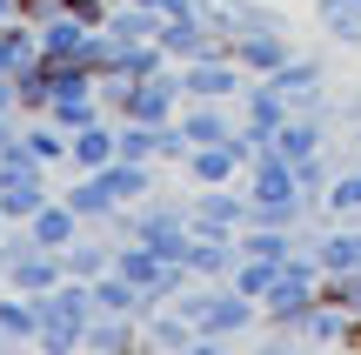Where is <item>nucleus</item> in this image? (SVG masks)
<instances>
[{
    "instance_id": "1",
    "label": "nucleus",
    "mask_w": 361,
    "mask_h": 355,
    "mask_svg": "<svg viewBox=\"0 0 361 355\" xmlns=\"http://www.w3.org/2000/svg\"><path fill=\"white\" fill-rule=\"evenodd\" d=\"M40 315H47V329H40V342L47 349H67V342H87V329H94V282H80V275H61L47 295H40Z\"/></svg>"
},
{
    "instance_id": "2",
    "label": "nucleus",
    "mask_w": 361,
    "mask_h": 355,
    "mask_svg": "<svg viewBox=\"0 0 361 355\" xmlns=\"http://www.w3.org/2000/svg\"><path fill=\"white\" fill-rule=\"evenodd\" d=\"M180 88H188V101H241L247 74L234 54H207V61H180Z\"/></svg>"
},
{
    "instance_id": "3",
    "label": "nucleus",
    "mask_w": 361,
    "mask_h": 355,
    "mask_svg": "<svg viewBox=\"0 0 361 355\" xmlns=\"http://www.w3.org/2000/svg\"><path fill=\"white\" fill-rule=\"evenodd\" d=\"M261 315H268V308L228 282V289H207V302H201V315H194V322H201V335H247Z\"/></svg>"
},
{
    "instance_id": "4",
    "label": "nucleus",
    "mask_w": 361,
    "mask_h": 355,
    "mask_svg": "<svg viewBox=\"0 0 361 355\" xmlns=\"http://www.w3.org/2000/svg\"><path fill=\"white\" fill-rule=\"evenodd\" d=\"M234 61H241L247 80H268L281 61H295V47H288V27H281V20H274V27H247V34L234 40Z\"/></svg>"
},
{
    "instance_id": "5",
    "label": "nucleus",
    "mask_w": 361,
    "mask_h": 355,
    "mask_svg": "<svg viewBox=\"0 0 361 355\" xmlns=\"http://www.w3.org/2000/svg\"><path fill=\"white\" fill-rule=\"evenodd\" d=\"M328 148V128H322V107H308V114H288L281 128L268 134V148L261 155H281V161H308Z\"/></svg>"
},
{
    "instance_id": "6",
    "label": "nucleus",
    "mask_w": 361,
    "mask_h": 355,
    "mask_svg": "<svg viewBox=\"0 0 361 355\" xmlns=\"http://www.w3.org/2000/svg\"><path fill=\"white\" fill-rule=\"evenodd\" d=\"M121 155V121H87V128H74V148H67V168L74 174H101L107 161Z\"/></svg>"
},
{
    "instance_id": "7",
    "label": "nucleus",
    "mask_w": 361,
    "mask_h": 355,
    "mask_svg": "<svg viewBox=\"0 0 361 355\" xmlns=\"http://www.w3.org/2000/svg\"><path fill=\"white\" fill-rule=\"evenodd\" d=\"M268 80L281 88V101L295 107V114H308V107H328V101H322V88H328V67H322V61H281Z\"/></svg>"
},
{
    "instance_id": "8",
    "label": "nucleus",
    "mask_w": 361,
    "mask_h": 355,
    "mask_svg": "<svg viewBox=\"0 0 361 355\" xmlns=\"http://www.w3.org/2000/svg\"><path fill=\"white\" fill-rule=\"evenodd\" d=\"M314 255H322V275H361V222H335V228H322Z\"/></svg>"
},
{
    "instance_id": "9",
    "label": "nucleus",
    "mask_w": 361,
    "mask_h": 355,
    "mask_svg": "<svg viewBox=\"0 0 361 355\" xmlns=\"http://www.w3.org/2000/svg\"><path fill=\"white\" fill-rule=\"evenodd\" d=\"M40 329H47L40 295H20V289L0 295V335H7V342H40Z\"/></svg>"
},
{
    "instance_id": "10",
    "label": "nucleus",
    "mask_w": 361,
    "mask_h": 355,
    "mask_svg": "<svg viewBox=\"0 0 361 355\" xmlns=\"http://www.w3.org/2000/svg\"><path fill=\"white\" fill-rule=\"evenodd\" d=\"M61 201H67V208L80 215V222H114V215H121V201L107 195V181H101V174H74Z\"/></svg>"
},
{
    "instance_id": "11",
    "label": "nucleus",
    "mask_w": 361,
    "mask_h": 355,
    "mask_svg": "<svg viewBox=\"0 0 361 355\" xmlns=\"http://www.w3.org/2000/svg\"><path fill=\"white\" fill-rule=\"evenodd\" d=\"M27 235H34V241H40V248H74V241H80V215H74V208H67V201H61V195H54V201H47V208H40V215H34V222H27Z\"/></svg>"
},
{
    "instance_id": "12",
    "label": "nucleus",
    "mask_w": 361,
    "mask_h": 355,
    "mask_svg": "<svg viewBox=\"0 0 361 355\" xmlns=\"http://www.w3.org/2000/svg\"><path fill=\"white\" fill-rule=\"evenodd\" d=\"M322 215L328 222H361V161L335 168V181H328V195H322Z\"/></svg>"
},
{
    "instance_id": "13",
    "label": "nucleus",
    "mask_w": 361,
    "mask_h": 355,
    "mask_svg": "<svg viewBox=\"0 0 361 355\" xmlns=\"http://www.w3.org/2000/svg\"><path fill=\"white\" fill-rule=\"evenodd\" d=\"M314 20H322L341 47H361V0H314Z\"/></svg>"
},
{
    "instance_id": "14",
    "label": "nucleus",
    "mask_w": 361,
    "mask_h": 355,
    "mask_svg": "<svg viewBox=\"0 0 361 355\" xmlns=\"http://www.w3.org/2000/svg\"><path fill=\"white\" fill-rule=\"evenodd\" d=\"M114 248H121V241H74V248H61V255H67V275L101 282L107 268H114Z\"/></svg>"
},
{
    "instance_id": "15",
    "label": "nucleus",
    "mask_w": 361,
    "mask_h": 355,
    "mask_svg": "<svg viewBox=\"0 0 361 355\" xmlns=\"http://www.w3.org/2000/svg\"><path fill=\"white\" fill-rule=\"evenodd\" d=\"M134 335H141V315H107V308H101L94 329H87V342H94V349H128Z\"/></svg>"
},
{
    "instance_id": "16",
    "label": "nucleus",
    "mask_w": 361,
    "mask_h": 355,
    "mask_svg": "<svg viewBox=\"0 0 361 355\" xmlns=\"http://www.w3.org/2000/svg\"><path fill=\"white\" fill-rule=\"evenodd\" d=\"M348 161H361V121H355V155H348Z\"/></svg>"
}]
</instances>
